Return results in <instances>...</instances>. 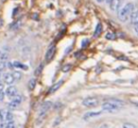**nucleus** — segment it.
<instances>
[{
	"label": "nucleus",
	"instance_id": "obj_28",
	"mask_svg": "<svg viewBox=\"0 0 138 128\" xmlns=\"http://www.w3.org/2000/svg\"><path fill=\"white\" fill-rule=\"evenodd\" d=\"M4 97H5V93L2 90H0V102H2L4 100Z\"/></svg>",
	"mask_w": 138,
	"mask_h": 128
},
{
	"label": "nucleus",
	"instance_id": "obj_14",
	"mask_svg": "<svg viewBox=\"0 0 138 128\" xmlns=\"http://www.w3.org/2000/svg\"><path fill=\"white\" fill-rule=\"evenodd\" d=\"M101 32H102V25L100 23H98L95 26V32H94V38H97L99 35L101 34Z\"/></svg>",
	"mask_w": 138,
	"mask_h": 128
},
{
	"label": "nucleus",
	"instance_id": "obj_8",
	"mask_svg": "<svg viewBox=\"0 0 138 128\" xmlns=\"http://www.w3.org/2000/svg\"><path fill=\"white\" fill-rule=\"evenodd\" d=\"M3 81H4V83L7 84V85H11V84H13V83L15 82L14 77H13L11 73L4 74V75H3Z\"/></svg>",
	"mask_w": 138,
	"mask_h": 128
},
{
	"label": "nucleus",
	"instance_id": "obj_32",
	"mask_svg": "<svg viewBox=\"0 0 138 128\" xmlns=\"http://www.w3.org/2000/svg\"><path fill=\"white\" fill-rule=\"evenodd\" d=\"M59 120H60L59 119V118H58V119L56 120V121H55V123H54V126H56L57 124H59Z\"/></svg>",
	"mask_w": 138,
	"mask_h": 128
},
{
	"label": "nucleus",
	"instance_id": "obj_29",
	"mask_svg": "<svg viewBox=\"0 0 138 128\" xmlns=\"http://www.w3.org/2000/svg\"><path fill=\"white\" fill-rule=\"evenodd\" d=\"M4 84H5L4 81H1V80H0V90H2L4 89V87H5Z\"/></svg>",
	"mask_w": 138,
	"mask_h": 128
},
{
	"label": "nucleus",
	"instance_id": "obj_31",
	"mask_svg": "<svg viewBox=\"0 0 138 128\" xmlns=\"http://www.w3.org/2000/svg\"><path fill=\"white\" fill-rule=\"evenodd\" d=\"M134 30H135V32H136V33H137V35H138V24L134 26Z\"/></svg>",
	"mask_w": 138,
	"mask_h": 128
},
{
	"label": "nucleus",
	"instance_id": "obj_23",
	"mask_svg": "<svg viewBox=\"0 0 138 128\" xmlns=\"http://www.w3.org/2000/svg\"><path fill=\"white\" fill-rule=\"evenodd\" d=\"M7 67V62L6 60H0V71H4V69Z\"/></svg>",
	"mask_w": 138,
	"mask_h": 128
},
{
	"label": "nucleus",
	"instance_id": "obj_24",
	"mask_svg": "<svg viewBox=\"0 0 138 128\" xmlns=\"http://www.w3.org/2000/svg\"><path fill=\"white\" fill-rule=\"evenodd\" d=\"M0 59L2 60H7L9 59V55H8L7 53H5V52L0 53Z\"/></svg>",
	"mask_w": 138,
	"mask_h": 128
},
{
	"label": "nucleus",
	"instance_id": "obj_6",
	"mask_svg": "<svg viewBox=\"0 0 138 128\" xmlns=\"http://www.w3.org/2000/svg\"><path fill=\"white\" fill-rule=\"evenodd\" d=\"M123 0H112L110 2V9L112 11H118L121 9Z\"/></svg>",
	"mask_w": 138,
	"mask_h": 128
},
{
	"label": "nucleus",
	"instance_id": "obj_11",
	"mask_svg": "<svg viewBox=\"0 0 138 128\" xmlns=\"http://www.w3.org/2000/svg\"><path fill=\"white\" fill-rule=\"evenodd\" d=\"M62 83H63V81L60 80V81H58L57 83H55L54 85H52V87L49 89V90H48V93L51 94V93H54L55 91H57V90L60 88V86L62 85Z\"/></svg>",
	"mask_w": 138,
	"mask_h": 128
},
{
	"label": "nucleus",
	"instance_id": "obj_30",
	"mask_svg": "<svg viewBox=\"0 0 138 128\" xmlns=\"http://www.w3.org/2000/svg\"><path fill=\"white\" fill-rule=\"evenodd\" d=\"M71 49H72V46H69L68 49H66V50H65V52H64V53H65V55H66V54H68L69 52L71 51Z\"/></svg>",
	"mask_w": 138,
	"mask_h": 128
},
{
	"label": "nucleus",
	"instance_id": "obj_27",
	"mask_svg": "<svg viewBox=\"0 0 138 128\" xmlns=\"http://www.w3.org/2000/svg\"><path fill=\"white\" fill-rule=\"evenodd\" d=\"M123 128H137L134 124H132V123H124L123 124Z\"/></svg>",
	"mask_w": 138,
	"mask_h": 128
},
{
	"label": "nucleus",
	"instance_id": "obj_20",
	"mask_svg": "<svg viewBox=\"0 0 138 128\" xmlns=\"http://www.w3.org/2000/svg\"><path fill=\"white\" fill-rule=\"evenodd\" d=\"M105 38H106L107 40L112 41V40H114V39H115V34H114V33H112V32H108L107 34L105 35Z\"/></svg>",
	"mask_w": 138,
	"mask_h": 128
},
{
	"label": "nucleus",
	"instance_id": "obj_2",
	"mask_svg": "<svg viewBox=\"0 0 138 128\" xmlns=\"http://www.w3.org/2000/svg\"><path fill=\"white\" fill-rule=\"evenodd\" d=\"M101 107H102V110L107 111V112L116 111L120 108L118 105H116L115 104H113V103L111 102V101H107V102L103 103L102 105H101Z\"/></svg>",
	"mask_w": 138,
	"mask_h": 128
},
{
	"label": "nucleus",
	"instance_id": "obj_38",
	"mask_svg": "<svg viewBox=\"0 0 138 128\" xmlns=\"http://www.w3.org/2000/svg\"><path fill=\"white\" fill-rule=\"evenodd\" d=\"M0 77H1V71H0Z\"/></svg>",
	"mask_w": 138,
	"mask_h": 128
},
{
	"label": "nucleus",
	"instance_id": "obj_34",
	"mask_svg": "<svg viewBox=\"0 0 138 128\" xmlns=\"http://www.w3.org/2000/svg\"><path fill=\"white\" fill-rule=\"evenodd\" d=\"M33 19H34V20L38 19V14H36V13H35V14H33Z\"/></svg>",
	"mask_w": 138,
	"mask_h": 128
},
{
	"label": "nucleus",
	"instance_id": "obj_26",
	"mask_svg": "<svg viewBox=\"0 0 138 128\" xmlns=\"http://www.w3.org/2000/svg\"><path fill=\"white\" fill-rule=\"evenodd\" d=\"M71 68H72V66H71L70 64H68V65L63 66V67H62V69H61V71H62L63 73H67V72H69V71L71 70Z\"/></svg>",
	"mask_w": 138,
	"mask_h": 128
},
{
	"label": "nucleus",
	"instance_id": "obj_39",
	"mask_svg": "<svg viewBox=\"0 0 138 128\" xmlns=\"http://www.w3.org/2000/svg\"><path fill=\"white\" fill-rule=\"evenodd\" d=\"M0 126H1V122H0Z\"/></svg>",
	"mask_w": 138,
	"mask_h": 128
},
{
	"label": "nucleus",
	"instance_id": "obj_10",
	"mask_svg": "<svg viewBox=\"0 0 138 128\" xmlns=\"http://www.w3.org/2000/svg\"><path fill=\"white\" fill-rule=\"evenodd\" d=\"M101 114V111H91V112H87L84 114L83 116V120H89L91 118H95V117H97Z\"/></svg>",
	"mask_w": 138,
	"mask_h": 128
},
{
	"label": "nucleus",
	"instance_id": "obj_33",
	"mask_svg": "<svg viewBox=\"0 0 138 128\" xmlns=\"http://www.w3.org/2000/svg\"><path fill=\"white\" fill-rule=\"evenodd\" d=\"M99 128H108V125L107 124H102Z\"/></svg>",
	"mask_w": 138,
	"mask_h": 128
},
{
	"label": "nucleus",
	"instance_id": "obj_9",
	"mask_svg": "<svg viewBox=\"0 0 138 128\" xmlns=\"http://www.w3.org/2000/svg\"><path fill=\"white\" fill-rule=\"evenodd\" d=\"M5 94L7 96H9L10 98H13L14 96L17 95V88L15 86H9L7 88L6 91H5Z\"/></svg>",
	"mask_w": 138,
	"mask_h": 128
},
{
	"label": "nucleus",
	"instance_id": "obj_5",
	"mask_svg": "<svg viewBox=\"0 0 138 128\" xmlns=\"http://www.w3.org/2000/svg\"><path fill=\"white\" fill-rule=\"evenodd\" d=\"M50 107H52V102L50 101H46V102H44L42 104V105H41V107H40V115H39V117L40 118H42L43 116L45 115V113L47 112V111L50 109Z\"/></svg>",
	"mask_w": 138,
	"mask_h": 128
},
{
	"label": "nucleus",
	"instance_id": "obj_16",
	"mask_svg": "<svg viewBox=\"0 0 138 128\" xmlns=\"http://www.w3.org/2000/svg\"><path fill=\"white\" fill-rule=\"evenodd\" d=\"M11 74H12V75L14 77V80H15V81H19V80L21 79V77H22L21 73H20V72H17V71H14V72L11 73Z\"/></svg>",
	"mask_w": 138,
	"mask_h": 128
},
{
	"label": "nucleus",
	"instance_id": "obj_18",
	"mask_svg": "<svg viewBox=\"0 0 138 128\" xmlns=\"http://www.w3.org/2000/svg\"><path fill=\"white\" fill-rule=\"evenodd\" d=\"M18 106H19V104L17 103L13 102V101H11V102L9 104V108L10 110H13V109H17Z\"/></svg>",
	"mask_w": 138,
	"mask_h": 128
},
{
	"label": "nucleus",
	"instance_id": "obj_15",
	"mask_svg": "<svg viewBox=\"0 0 138 128\" xmlns=\"http://www.w3.org/2000/svg\"><path fill=\"white\" fill-rule=\"evenodd\" d=\"M110 101L112 102L113 104H115L116 105H118L120 108L122 107V106H124V105H125V103L123 102V101H121V100H118V99H111Z\"/></svg>",
	"mask_w": 138,
	"mask_h": 128
},
{
	"label": "nucleus",
	"instance_id": "obj_37",
	"mask_svg": "<svg viewBox=\"0 0 138 128\" xmlns=\"http://www.w3.org/2000/svg\"><path fill=\"white\" fill-rule=\"evenodd\" d=\"M96 1H97L98 3H102V2H104L105 0H96Z\"/></svg>",
	"mask_w": 138,
	"mask_h": 128
},
{
	"label": "nucleus",
	"instance_id": "obj_13",
	"mask_svg": "<svg viewBox=\"0 0 138 128\" xmlns=\"http://www.w3.org/2000/svg\"><path fill=\"white\" fill-rule=\"evenodd\" d=\"M129 19H130V22H131V24H132L133 26L137 25L138 24V9L137 10H133V12L131 13Z\"/></svg>",
	"mask_w": 138,
	"mask_h": 128
},
{
	"label": "nucleus",
	"instance_id": "obj_21",
	"mask_svg": "<svg viewBox=\"0 0 138 128\" xmlns=\"http://www.w3.org/2000/svg\"><path fill=\"white\" fill-rule=\"evenodd\" d=\"M22 100H23V99H22V96H20V95H18V94L16 95V96H14V97L12 98V101H13V102H15V103H17V104H19V105L22 103Z\"/></svg>",
	"mask_w": 138,
	"mask_h": 128
},
{
	"label": "nucleus",
	"instance_id": "obj_35",
	"mask_svg": "<svg viewBox=\"0 0 138 128\" xmlns=\"http://www.w3.org/2000/svg\"><path fill=\"white\" fill-rule=\"evenodd\" d=\"M2 25H3V20H2L1 18H0V27L2 26Z\"/></svg>",
	"mask_w": 138,
	"mask_h": 128
},
{
	"label": "nucleus",
	"instance_id": "obj_19",
	"mask_svg": "<svg viewBox=\"0 0 138 128\" xmlns=\"http://www.w3.org/2000/svg\"><path fill=\"white\" fill-rule=\"evenodd\" d=\"M43 68V64L42 63V64H40V65H39V67H37V68H36V70H35V72H34L35 75H39L42 73Z\"/></svg>",
	"mask_w": 138,
	"mask_h": 128
},
{
	"label": "nucleus",
	"instance_id": "obj_22",
	"mask_svg": "<svg viewBox=\"0 0 138 128\" xmlns=\"http://www.w3.org/2000/svg\"><path fill=\"white\" fill-rule=\"evenodd\" d=\"M21 24H22V22H21L20 20H18L16 23L12 24V26H10V28H11V29H17V28H19V27L21 26Z\"/></svg>",
	"mask_w": 138,
	"mask_h": 128
},
{
	"label": "nucleus",
	"instance_id": "obj_7",
	"mask_svg": "<svg viewBox=\"0 0 138 128\" xmlns=\"http://www.w3.org/2000/svg\"><path fill=\"white\" fill-rule=\"evenodd\" d=\"M55 53H56V47H55V45H52L48 48V50L45 53V61L49 62L54 58Z\"/></svg>",
	"mask_w": 138,
	"mask_h": 128
},
{
	"label": "nucleus",
	"instance_id": "obj_4",
	"mask_svg": "<svg viewBox=\"0 0 138 128\" xmlns=\"http://www.w3.org/2000/svg\"><path fill=\"white\" fill-rule=\"evenodd\" d=\"M13 119V115L9 109H1L0 110V120L2 121L11 120Z\"/></svg>",
	"mask_w": 138,
	"mask_h": 128
},
{
	"label": "nucleus",
	"instance_id": "obj_1",
	"mask_svg": "<svg viewBox=\"0 0 138 128\" xmlns=\"http://www.w3.org/2000/svg\"><path fill=\"white\" fill-rule=\"evenodd\" d=\"M134 10V5L132 3H127L125 6L121 7V9L117 11V17L121 22H127L130 18L131 13Z\"/></svg>",
	"mask_w": 138,
	"mask_h": 128
},
{
	"label": "nucleus",
	"instance_id": "obj_17",
	"mask_svg": "<svg viewBox=\"0 0 138 128\" xmlns=\"http://www.w3.org/2000/svg\"><path fill=\"white\" fill-rule=\"evenodd\" d=\"M35 86H36V80H35L34 78L30 79L29 82H28V89H29L30 90H34Z\"/></svg>",
	"mask_w": 138,
	"mask_h": 128
},
{
	"label": "nucleus",
	"instance_id": "obj_12",
	"mask_svg": "<svg viewBox=\"0 0 138 128\" xmlns=\"http://www.w3.org/2000/svg\"><path fill=\"white\" fill-rule=\"evenodd\" d=\"M0 128H15V123L14 121L11 120H7V121H3L1 122V126Z\"/></svg>",
	"mask_w": 138,
	"mask_h": 128
},
{
	"label": "nucleus",
	"instance_id": "obj_3",
	"mask_svg": "<svg viewBox=\"0 0 138 128\" xmlns=\"http://www.w3.org/2000/svg\"><path fill=\"white\" fill-rule=\"evenodd\" d=\"M82 105L87 107H95L98 105V100L95 97H89L82 101Z\"/></svg>",
	"mask_w": 138,
	"mask_h": 128
},
{
	"label": "nucleus",
	"instance_id": "obj_25",
	"mask_svg": "<svg viewBox=\"0 0 138 128\" xmlns=\"http://www.w3.org/2000/svg\"><path fill=\"white\" fill-rule=\"evenodd\" d=\"M89 43H90V41H89L88 39H84V40H82V41H81V47H82V48L87 47V45L89 44Z\"/></svg>",
	"mask_w": 138,
	"mask_h": 128
},
{
	"label": "nucleus",
	"instance_id": "obj_36",
	"mask_svg": "<svg viewBox=\"0 0 138 128\" xmlns=\"http://www.w3.org/2000/svg\"><path fill=\"white\" fill-rule=\"evenodd\" d=\"M132 104H133L134 105H136V106L138 107V103H137V102H132Z\"/></svg>",
	"mask_w": 138,
	"mask_h": 128
}]
</instances>
